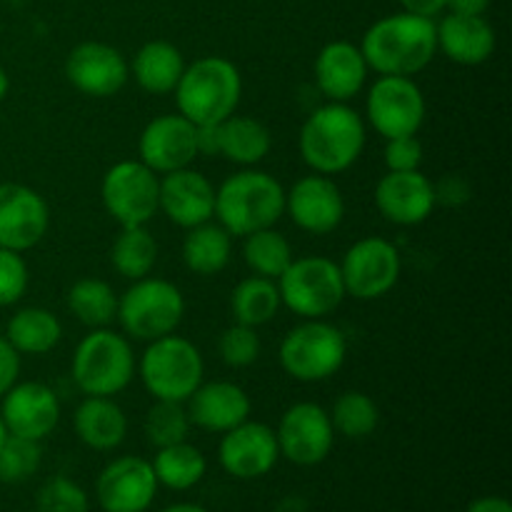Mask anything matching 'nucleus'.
Listing matches in <instances>:
<instances>
[{"mask_svg": "<svg viewBox=\"0 0 512 512\" xmlns=\"http://www.w3.org/2000/svg\"><path fill=\"white\" fill-rule=\"evenodd\" d=\"M465 512H512V505L508 498H500V495H485V498L473 500Z\"/></svg>", "mask_w": 512, "mask_h": 512, "instance_id": "obj_46", "label": "nucleus"}, {"mask_svg": "<svg viewBox=\"0 0 512 512\" xmlns=\"http://www.w3.org/2000/svg\"><path fill=\"white\" fill-rule=\"evenodd\" d=\"M360 50L373 73L413 78L428 68L438 53L435 20L405 10L385 15L365 30Z\"/></svg>", "mask_w": 512, "mask_h": 512, "instance_id": "obj_1", "label": "nucleus"}, {"mask_svg": "<svg viewBox=\"0 0 512 512\" xmlns=\"http://www.w3.org/2000/svg\"><path fill=\"white\" fill-rule=\"evenodd\" d=\"M218 460L228 475L238 480H258L278 465L280 448L275 430L258 420H245L223 433Z\"/></svg>", "mask_w": 512, "mask_h": 512, "instance_id": "obj_18", "label": "nucleus"}, {"mask_svg": "<svg viewBox=\"0 0 512 512\" xmlns=\"http://www.w3.org/2000/svg\"><path fill=\"white\" fill-rule=\"evenodd\" d=\"M260 350H263V343H260L258 328H248V325L233 323L218 338L220 360L228 368H250L260 358Z\"/></svg>", "mask_w": 512, "mask_h": 512, "instance_id": "obj_40", "label": "nucleus"}, {"mask_svg": "<svg viewBox=\"0 0 512 512\" xmlns=\"http://www.w3.org/2000/svg\"><path fill=\"white\" fill-rule=\"evenodd\" d=\"M158 478L150 460L123 455L103 468L95 483V498L103 512H145L158 495Z\"/></svg>", "mask_w": 512, "mask_h": 512, "instance_id": "obj_16", "label": "nucleus"}, {"mask_svg": "<svg viewBox=\"0 0 512 512\" xmlns=\"http://www.w3.org/2000/svg\"><path fill=\"white\" fill-rule=\"evenodd\" d=\"M190 425L205 430V433L223 435L235 425L250 418V395L233 380H210L200 383L195 393L185 400Z\"/></svg>", "mask_w": 512, "mask_h": 512, "instance_id": "obj_23", "label": "nucleus"}, {"mask_svg": "<svg viewBox=\"0 0 512 512\" xmlns=\"http://www.w3.org/2000/svg\"><path fill=\"white\" fill-rule=\"evenodd\" d=\"M5 435H8V430H5L3 418H0V443H3V440H5Z\"/></svg>", "mask_w": 512, "mask_h": 512, "instance_id": "obj_50", "label": "nucleus"}, {"mask_svg": "<svg viewBox=\"0 0 512 512\" xmlns=\"http://www.w3.org/2000/svg\"><path fill=\"white\" fill-rule=\"evenodd\" d=\"M190 418L185 403L173 400H155L145 415V435L148 443L155 448H168V445L185 443L190 433Z\"/></svg>", "mask_w": 512, "mask_h": 512, "instance_id": "obj_37", "label": "nucleus"}, {"mask_svg": "<svg viewBox=\"0 0 512 512\" xmlns=\"http://www.w3.org/2000/svg\"><path fill=\"white\" fill-rule=\"evenodd\" d=\"M20 355L5 338H0V398L18 383Z\"/></svg>", "mask_w": 512, "mask_h": 512, "instance_id": "obj_44", "label": "nucleus"}, {"mask_svg": "<svg viewBox=\"0 0 512 512\" xmlns=\"http://www.w3.org/2000/svg\"><path fill=\"white\" fill-rule=\"evenodd\" d=\"M348 358V340L338 325L320 320H303L280 340V368L298 383H323L333 378Z\"/></svg>", "mask_w": 512, "mask_h": 512, "instance_id": "obj_8", "label": "nucleus"}, {"mask_svg": "<svg viewBox=\"0 0 512 512\" xmlns=\"http://www.w3.org/2000/svg\"><path fill=\"white\" fill-rule=\"evenodd\" d=\"M88 508V493L65 475H53L45 480L35 498V512H88Z\"/></svg>", "mask_w": 512, "mask_h": 512, "instance_id": "obj_39", "label": "nucleus"}, {"mask_svg": "<svg viewBox=\"0 0 512 512\" xmlns=\"http://www.w3.org/2000/svg\"><path fill=\"white\" fill-rule=\"evenodd\" d=\"M433 180L420 170H388L375 185V208L388 223L413 228L425 223L435 210Z\"/></svg>", "mask_w": 512, "mask_h": 512, "instance_id": "obj_21", "label": "nucleus"}, {"mask_svg": "<svg viewBox=\"0 0 512 512\" xmlns=\"http://www.w3.org/2000/svg\"><path fill=\"white\" fill-rule=\"evenodd\" d=\"M280 303L300 320L328 318L345 298L340 265L325 255L293 258L278 280Z\"/></svg>", "mask_w": 512, "mask_h": 512, "instance_id": "obj_9", "label": "nucleus"}, {"mask_svg": "<svg viewBox=\"0 0 512 512\" xmlns=\"http://www.w3.org/2000/svg\"><path fill=\"white\" fill-rule=\"evenodd\" d=\"M270 148H273V135L268 125L253 115L233 113L218 123V155L240 168H255L263 163Z\"/></svg>", "mask_w": 512, "mask_h": 512, "instance_id": "obj_27", "label": "nucleus"}, {"mask_svg": "<svg viewBox=\"0 0 512 512\" xmlns=\"http://www.w3.org/2000/svg\"><path fill=\"white\" fill-rule=\"evenodd\" d=\"M280 308L283 303H280L278 283L270 278H260V275L240 280L230 295V313H233L235 323L248 325V328H260V325L270 323Z\"/></svg>", "mask_w": 512, "mask_h": 512, "instance_id": "obj_32", "label": "nucleus"}, {"mask_svg": "<svg viewBox=\"0 0 512 512\" xmlns=\"http://www.w3.org/2000/svg\"><path fill=\"white\" fill-rule=\"evenodd\" d=\"M185 318V298L178 285L163 278L133 280L123 295H118L115 320L123 328L125 338L150 340L173 335Z\"/></svg>", "mask_w": 512, "mask_h": 512, "instance_id": "obj_6", "label": "nucleus"}, {"mask_svg": "<svg viewBox=\"0 0 512 512\" xmlns=\"http://www.w3.org/2000/svg\"><path fill=\"white\" fill-rule=\"evenodd\" d=\"M158 263V240L145 225L120 228V235L110 245V265L125 280L148 278Z\"/></svg>", "mask_w": 512, "mask_h": 512, "instance_id": "obj_31", "label": "nucleus"}, {"mask_svg": "<svg viewBox=\"0 0 512 512\" xmlns=\"http://www.w3.org/2000/svg\"><path fill=\"white\" fill-rule=\"evenodd\" d=\"M293 258V245L280 230L263 228L245 235L243 260L253 270V275L278 280L285 273V268L293 263Z\"/></svg>", "mask_w": 512, "mask_h": 512, "instance_id": "obj_35", "label": "nucleus"}, {"mask_svg": "<svg viewBox=\"0 0 512 512\" xmlns=\"http://www.w3.org/2000/svg\"><path fill=\"white\" fill-rule=\"evenodd\" d=\"M285 215V188L270 173L243 168L215 188V218L233 238L275 228Z\"/></svg>", "mask_w": 512, "mask_h": 512, "instance_id": "obj_3", "label": "nucleus"}, {"mask_svg": "<svg viewBox=\"0 0 512 512\" xmlns=\"http://www.w3.org/2000/svg\"><path fill=\"white\" fill-rule=\"evenodd\" d=\"M28 263L23 253L0 248V308L15 305L28 290Z\"/></svg>", "mask_w": 512, "mask_h": 512, "instance_id": "obj_41", "label": "nucleus"}, {"mask_svg": "<svg viewBox=\"0 0 512 512\" xmlns=\"http://www.w3.org/2000/svg\"><path fill=\"white\" fill-rule=\"evenodd\" d=\"M340 275H343L345 295L355 300H380L398 285L403 273V260L398 248L388 238L368 235L360 238L345 250Z\"/></svg>", "mask_w": 512, "mask_h": 512, "instance_id": "obj_10", "label": "nucleus"}, {"mask_svg": "<svg viewBox=\"0 0 512 512\" xmlns=\"http://www.w3.org/2000/svg\"><path fill=\"white\" fill-rule=\"evenodd\" d=\"M275 438H278L280 458L300 468H313L333 453L335 430L323 405L303 400L285 410Z\"/></svg>", "mask_w": 512, "mask_h": 512, "instance_id": "obj_13", "label": "nucleus"}, {"mask_svg": "<svg viewBox=\"0 0 512 512\" xmlns=\"http://www.w3.org/2000/svg\"><path fill=\"white\" fill-rule=\"evenodd\" d=\"M65 78L88 98H113L130 80V63L113 45L88 40L68 53Z\"/></svg>", "mask_w": 512, "mask_h": 512, "instance_id": "obj_14", "label": "nucleus"}, {"mask_svg": "<svg viewBox=\"0 0 512 512\" xmlns=\"http://www.w3.org/2000/svg\"><path fill=\"white\" fill-rule=\"evenodd\" d=\"M73 428L80 443L90 450L108 453L123 445L128 435V418L113 398H85L75 408Z\"/></svg>", "mask_w": 512, "mask_h": 512, "instance_id": "obj_26", "label": "nucleus"}, {"mask_svg": "<svg viewBox=\"0 0 512 512\" xmlns=\"http://www.w3.org/2000/svg\"><path fill=\"white\" fill-rule=\"evenodd\" d=\"M425 113H428L425 95L413 78L378 75V80L370 85L365 115L383 140L418 135L425 123Z\"/></svg>", "mask_w": 512, "mask_h": 512, "instance_id": "obj_11", "label": "nucleus"}, {"mask_svg": "<svg viewBox=\"0 0 512 512\" xmlns=\"http://www.w3.org/2000/svg\"><path fill=\"white\" fill-rule=\"evenodd\" d=\"M383 160L385 168L395 170V173L420 170V165H423V143L418 140V135H403V138L385 140Z\"/></svg>", "mask_w": 512, "mask_h": 512, "instance_id": "obj_42", "label": "nucleus"}, {"mask_svg": "<svg viewBox=\"0 0 512 512\" xmlns=\"http://www.w3.org/2000/svg\"><path fill=\"white\" fill-rule=\"evenodd\" d=\"M100 198L120 228L148 225L158 213L160 178L140 160H120L103 175Z\"/></svg>", "mask_w": 512, "mask_h": 512, "instance_id": "obj_12", "label": "nucleus"}, {"mask_svg": "<svg viewBox=\"0 0 512 512\" xmlns=\"http://www.w3.org/2000/svg\"><path fill=\"white\" fill-rule=\"evenodd\" d=\"M50 228L48 200L20 183H0V248L25 253Z\"/></svg>", "mask_w": 512, "mask_h": 512, "instance_id": "obj_17", "label": "nucleus"}, {"mask_svg": "<svg viewBox=\"0 0 512 512\" xmlns=\"http://www.w3.org/2000/svg\"><path fill=\"white\" fill-rule=\"evenodd\" d=\"M158 210L183 230L208 223L215 218V185L193 165L165 173L160 178Z\"/></svg>", "mask_w": 512, "mask_h": 512, "instance_id": "obj_22", "label": "nucleus"}, {"mask_svg": "<svg viewBox=\"0 0 512 512\" xmlns=\"http://www.w3.org/2000/svg\"><path fill=\"white\" fill-rule=\"evenodd\" d=\"M368 63L360 45L333 40L323 45L313 65L315 85L328 103H350L368 83Z\"/></svg>", "mask_w": 512, "mask_h": 512, "instance_id": "obj_24", "label": "nucleus"}, {"mask_svg": "<svg viewBox=\"0 0 512 512\" xmlns=\"http://www.w3.org/2000/svg\"><path fill=\"white\" fill-rule=\"evenodd\" d=\"M5 340L18 355H48L63 340V325L48 308H20L5 325Z\"/></svg>", "mask_w": 512, "mask_h": 512, "instance_id": "obj_30", "label": "nucleus"}, {"mask_svg": "<svg viewBox=\"0 0 512 512\" xmlns=\"http://www.w3.org/2000/svg\"><path fill=\"white\" fill-rule=\"evenodd\" d=\"M160 512H208V510L200 508V505H193V503H178V505H170V508H165Z\"/></svg>", "mask_w": 512, "mask_h": 512, "instance_id": "obj_48", "label": "nucleus"}, {"mask_svg": "<svg viewBox=\"0 0 512 512\" xmlns=\"http://www.w3.org/2000/svg\"><path fill=\"white\" fill-rule=\"evenodd\" d=\"M405 13L423 15V18H435L448 8V0H400Z\"/></svg>", "mask_w": 512, "mask_h": 512, "instance_id": "obj_45", "label": "nucleus"}, {"mask_svg": "<svg viewBox=\"0 0 512 512\" xmlns=\"http://www.w3.org/2000/svg\"><path fill=\"white\" fill-rule=\"evenodd\" d=\"M8 90H10V78L3 68H0V103L8 98Z\"/></svg>", "mask_w": 512, "mask_h": 512, "instance_id": "obj_49", "label": "nucleus"}, {"mask_svg": "<svg viewBox=\"0 0 512 512\" xmlns=\"http://www.w3.org/2000/svg\"><path fill=\"white\" fill-rule=\"evenodd\" d=\"M68 310L85 328H110L118 315V295L100 278H80L68 290Z\"/></svg>", "mask_w": 512, "mask_h": 512, "instance_id": "obj_33", "label": "nucleus"}, {"mask_svg": "<svg viewBox=\"0 0 512 512\" xmlns=\"http://www.w3.org/2000/svg\"><path fill=\"white\" fill-rule=\"evenodd\" d=\"M175 105L193 125H218L233 115L243 95V78L233 60L205 55L185 65L173 90Z\"/></svg>", "mask_w": 512, "mask_h": 512, "instance_id": "obj_4", "label": "nucleus"}, {"mask_svg": "<svg viewBox=\"0 0 512 512\" xmlns=\"http://www.w3.org/2000/svg\"><path fill=\"white\" fill-rule=\"evenodd\" d=\"M438 33V50H443L458 65H483L493 58L495 28L485 15H458L448 13L440 23H435Z\"/></svg>", "mask_w": 512, "mask_h": 512, "instance_id": "obj_25", "label": "nucleus"}, {"mask_svg": "<svg viewBox=\"0 0 512 512\" xmlns=\"http://www.w3.org/2000/svg\"><path fill=\"white\" fill-rule=\"evenodd\" d=\"M145 390L153 400H173L185 403L195 393L205 375V360L198 345L183 335H165L150 340L140 363L135 365Z\"/></svg>", "mask_w": 512, "mask_h": 512, "instance_id": "obj_7", "label": "nucleus"}, {"mask_svg": "<svg viewBox=\"0 0 512 512\" xmlns=\"http://www.w3.org/2000/svg\"><path fill=\"white\" fill-rule=\"evenodd\" d=\"M40 463H43V450L38 440L5 435L0 443V483H25L38 473Z\"/></svg>", "mask_w": 512, "mask_h": 512, "instance_id": "obj_38", "label": "nucleus"}, {"mask_svg": "<svg viewBox=\"0 0 512 512\" xmlns=\"http://www.w3.org/2000/svg\"><path fill=\"white\" fill-rule=\"evenodd\" d=\"M330 423L335 433L345 435L350 440H363L373 435L380 425V410L370 395L360 390H348L340 393L333 408L328 410Z\"/></svg>", "mask_w": 512, "mask_h": 512, "instance_id": "obj_36", "label": "nucleus"}, {"mask_svg": "<svg viewBox=\"0 0 512 512\" xmlns=\"http://www.w3.org/2000/svg\"><path fill=\"white\" fill-rule=\"evenodd\" d=\"M153 473L158 478V485H165L170 490H190L205 478L208 460L195 445L185 443L158 448L153 458Z\"/></svg>", "mask_w": 512, "mask_h": 512, "instance_id": "obj_34", "label": "nucleus"}, {"mask_svg": "<svg viewBox=\"0 0 512 512\" xmlns=\"http://www.w3.org/2000/svg\"><path fill=\"white\" fill-rule=\"evenodd\" d=\"M185 70V58L180 48L168 40H150L130 63V75L140 90L150 95H170Z\"/></svg>", "mask_w": 512, "mask_h": 512, "instance_id": "obj_28", "label": "nucleus"}, {"mask_svg": "<svg viewBox=\"0 0 512 512\" xmlns=\"http://www.w3.org/2000/svg\"><path fill=\"white\" fill-rule=\"evenodd\" d=\"M285 215L310 235H328L345 220V198L330 175L310 173L285 190Z\"/></svg>", "mask_w": 512, "mask_h": 512, "instance_id": "obj_15", "label": "nucleus"}, {"mask_svg": "<svg viewBox=\"0 0 512 512\" xmlns=\"http://www.w3.org/2000/svg\"><path fill=\"white\" fill-rule=\"evenodd\" d=\"M138 155L140 163L158 175L190 168L198 158L195 125L180 113L158 115L140 133Z\"/></svg>", "mask_w": 512, "mask_h": 512, "instance_id": "obj_19", "label": "nucleus"}, {"mask_svg": "<svg viewBox=\"0 0 512 512\" xmlns=\"http://www.w3.org/2000/svg\"><path fill=\"white\" fill-rule=\"evenodd\" d=\"M180 253H183V263L190 273L210 278L228 268L230 255H233V235L220 223L208 220V223L188 230Z\"/></svg>", "mask_w": 512, "mask_h": 512, "instance_id": "obj_29", "label": "nucleus"}, {"mask_svg": "<svg viewBox=\"0 0 512 512\" xmlns=\"http://www.w3.org/2000/svg\"><path fill=\"white\" fill-rule=\"evenodd\" d=\"M490 8V0H448L450 13L458 15H485Z\"/></svg>", "mask_w": 512, "mask_h": 512, "instance_id": "obj_47", "label": "nucleus"}, {"mask_svg": "<svg viewBox=\"0 0 512 512\" xmlns=\"http://www.w3.org/2000/svg\"><path fill=\"white\" fill-rule=\"evenodd\" d=\"M5 430L10 435L28 440H45L60 423V400L50 385L15 383L3 395V410H0Z\"/></svg>", "mask_w": 512, "mask_h": 512, "instance_id": "obj_20", "label": "nucleus"}, {"mask_svg": "<svg viewBox=\"0 0 512 512\" xmlns=\"http://www.w3.org/2000/svg\"><path fill=\"white\" fill-rule=\"evenodd\" d=\"M133 345L123 333L95 328L85 335L70 360V375L85 398H113L135 375Z\"/></svg>", "mask_w": 512, "mask_h": 512, "instance_id": "obj_5", "label": "nucleus"}, {"mask_svg": "<svg viewBox=\"0 0 512 512\" xmlns=\"http://www.w3.org/2000/svg\"><path fill=\"white\" fill-rule=\"evenodd\" d=\"M435 188V203L443 205H463L468 203L473 190H470L468 180H463L460 175H448L440 183H433Z\"/></svg>", "mask_w": 512, "mask_h": 512, "instance_id": "obj_43", "label": "nucleus"}, {"mask_svg": "<svg viewBox=\"0 0 512 512\" xmlns=\"http://www.w3.org/2000/svg\"><path fill=\"white\" fill-rule=\"evenodd\" d=\"M365 120L348 103H325L305 118L298 135L303 163L313 173L338 175L353 168L365 150Z\"/></svg>", "mask_w": 512, "mask_h": 512, "instance_id": "obj_2", "label": "nucleus"}]
</instances>
